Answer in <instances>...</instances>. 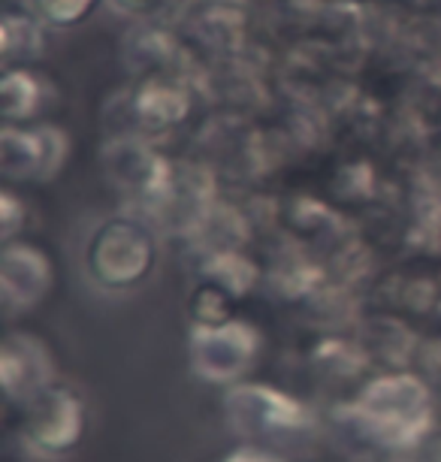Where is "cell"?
<instances>
[{
  "label": "cell",
  "instance_id": "3",
  "mask_svg": "<svg viewBox=\"0 0 441 462\" xmlns=\"http://www.w3.org/2000/svg\"><path fill=\"white\" fill-rule=\"evenodd\" d=\"M106 172L124 190H133L142 199L163 203L172 188V170L161 161L142 139H118L106 148Z\"/></svg>",
  "mask_w": 441,
  "mask_h": 462
},
{
  "label": "cell",
  "instance_id": "1",
  "mask_svg": "<svg viewBox=\"0 0 441 462\" xmlns=\"http://www.w3.org/2000/svg\"><path fill=\"white\" fill-rule=\"evenodd\" d=\"M158 239L152 226L133 215H112L85 242V269L103 291H133L152 275Z\"/></svg>",
  "mask_w": 441,
  "mask_h": 462
},
{
  "label": "cell",
  "instance_id": "8",
  "mask_svg": "<svg viewBox=\"0 0 441 462\" xmlns=\"http://www.w3.org/2000/svg\"><path fill=\"white\" fill-rule=\"evenodd\" d=\"M115 13L127 15L136 22H154L161 15H167L170 10H176L179 0H106Z\"/></svg>",
  "mask_w": 441,
  "mask_h": 462
},
{
  "label": "cell",
  "instance_id": "6",
  "mask_svg": "<svg viewBox=\"0 0 441 462\" xmlns=\"http://www.w3.org/2000/svg\"><path fill=\"white\" fill-rule=\"evenodd\" d=\"M133 112L140 118L142 127L149 130H170L176 127L188 112V97L172 85H158L149 82L136 91L133 97Z\"/></svg>",
  "mask_w": 441,
  "mask_h": 462
},
{
  "label": "cell",
  "instance_id": "7",
  "mask_svg": "<svg viewBox=\"0 0 441 462\" xmlns=\"http://www.w3.org/2000/svg\"><path fill=\"white\" fill-rule=\"evenodd\" d=\"M51 31H76L100 10L103 0H24Z\"/></svg>",
  "mask_w": 441,
  "mask_h": 462
},
{
  "label": "cell",
  "instance_id": "9",
  "mask_svg": "<svg viewBox=\"0 0 441 462\" xmlns=\"http://www.w3.org/2000/svg\"><path fill=\"white\" fill-rule=\"evenodd\" d=\"M0 206H4V236H13V233H15V206H19V197H15L13 190H4Z\"/></svg>",
  "mask_w": 441,
  "mask_h": 462
},
{
  "label": "cell",
  "instance_id": "4",
  "mask_svg": "<svg viewBox=\"0 0 441 462\" xmlns=\"http://www.w3.org/2000/svg\"><path fill=\"white\" fill-rule=\"evenodd\" d=\"M51 28L31 10L28 4H6L4 22H0V55L4 67H28L31 60H40L49 49Z\"/></svg>",
  "mask_w": 441,
  "mask_h": 462
},
{
  "label": "cell",
  "instance_id": "2",
  "mask_svg": "<svg viewBox=\"0 0 441 462\" xmlns=\"http://www.w3.org/2000/svg\"><path fill=\"white\" fill-rule=\"evenodd\" d=\"M70 139L55 125H4L0 170L10 181H49L64 167Z\"/></svg>",
  "mask_w": 441,
  "mask_h": 462
},
{
  "label": "cell",
  "instance_id": "5",
  "mask_svg": "<svg viewBox=\"0 0 441 462\" xmlns=\"http://www.w3.org/2000/svg\"><path fill=\"white\" fill-rule=\"evenodd\" d=\"M49 79L31 67H4L0 97H4V125H31L49 100Z\"/></svg>",
  "mask_w": 441,
  "mask_h": 462
}]
</instances>
